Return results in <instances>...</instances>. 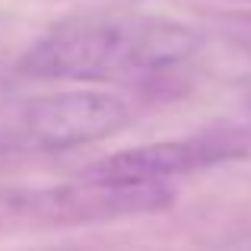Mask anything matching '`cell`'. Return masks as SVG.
<instances>
[{
    "mask_svg": "<svg viewBox=\"0 0 251 251\" xmlns=\"http://www.w3.org/2000/svg\"><path fill=\"white\" fill-rule=\"evenodd\" d=\"M201 35L184 23L140 13H76L54 23L29 51L23 70L35 80L150 83L184 70Z\"/></svg>",
    "mask_w": 251,
    "mask_h": 251,
    "instance_id": "obj_1",
    "label": "cell"
},
{
    "mask_svg": "<svg viewBox=\"0 0 251 251\" xmlns=\"http://www.w3.org/2000/svg\"><path fill=\"white\" fill-rule=\"evenodd\" d=\"M134 111L124 99L99 89L35 96L0 115V153H61L121 134Z\"/></svg>",
    "mask_w": 251,
    "mask_h": 251,
    "instance_id": "obj_2",
    "label": "cell"
},
{
    "mask_svg": "<svg viewBox=\"0 0 251 251\" xmlns=\"http://www.w3.org/2000/svg\"><path fill=\"white\" fill-rule=\"evenodd\" d=\"M0 159H3V153H0Z\"/></svg>",
    "mask_w": 251,
    "mask_h": 251,
    "instance_id": "obj_5",
    "label": "cell"
},
{
    "mask_svg": "<svg viewBox=\"0 0 251 251\" xmlns=\"http://www.w3.org/2000/svg\"><path fill=\"white\" fill-rule=\"evenodd\" d=\"M242 251H251V248H242Z\"/></svg>",
    "mask_w": 251,
    "mask_h": 251,
    "instance_id": "obj_4",
    "label": "cell"
},
{
    "mask_svg": "<svg viewBox=\"0 0 251 251\" xmlns=\"http://www.w3.org/2000/svg\"><path fill=\"white\" fill-rule=\"evenodd\" d=\"M248 153V140L242 134H201L184 140H162L147 147L121 150L83 169L86 178L108 181H140V184H169V178L188 172L213 169Z\"/></svg>",
    "mask_w": 251,
    "mask_h": 251,
    "instance_id": "obj_3",
    "label": "cell"
}]
</instances>
